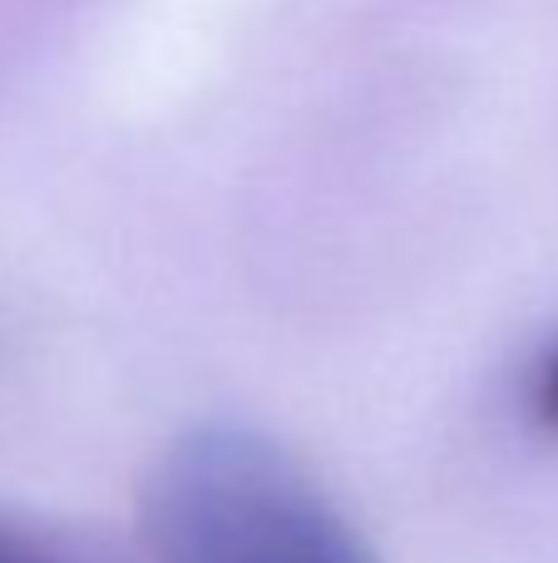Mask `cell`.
<instances>
[{
    "label": "cell",
    "mask_w": 558,
    "mask_h": 563,
    "mask_svg": "<svg viewBox=\"0 0 558 563\" xmlns=\"http://www.w3.org/2000/svg\"><path fill=\"white\" fill-rule=\"evenodd\" d=\"M138 534L158 563H381L277 440L193 426L138 479Z\"/></svg>",
    "instance_id": "obj_1"
},
{
    "label": "cell",
    "mask_w": 558,
    "mask_h": 563,
    "mask_svg": "<svg viewBox=\"0 0 558 563\" xmlns=\"http://www.w3.org/2000/svg\"><path fill=\"white\" fill-rule=\"evenodd\" d=\"M529 400H534V420L558 435V346L544 356L539 376H534V396Z\"/></svg>",
    "instance_id": "obj_2"
},
{
    "label": "cell",
    "mask_w": 558,
    "mask_h": 563,
    "mask_svg": "<svg viewBox=\"0 0 558 563\" xmlns=\"http://www.w3.org/2000/svg\"><path fill=\"white\" fill-rule=\"evenodd\" d=\"M0 563H65V559L45 554V549L25 544V539H15V534H0Z\"/></svg>",
    "instance_id": "obj_3"
}]
</instances>
